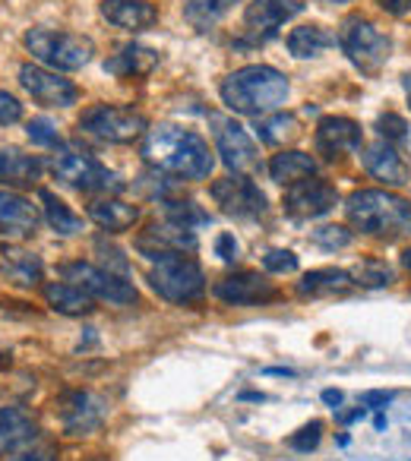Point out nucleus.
<instances>
[{
    "mask_svg": "<svg viewBox=\"0 0 411 461\" xmlns=\"http://www.w3.org/2000/svg\"><path fill=\"white\" fill-rule=\"evenodd\" d=\"M301 10H304L301 0H253L244 10V26L253 39L266 41V39H272L291 16L301 14Z\"/></svg>",
    "mask_w": 411,
    "mask_h": 461,
    "instance_id": "16",
    "label": "nucleus"
},
{
    "mask_svg": "<svg viewBox=\"0 0 411 461\" xmlns=\"http://www.w3.org/2000/svg\"><path fill=\"white\" fill-rule=\"evenodd\" d=\"M316 174V161L310 158L307 152H297V149H288V152L272 155L269 161V177L276 184H297L304 177H314Z\"/></svg>",
    "mask_w": 411,
    "mask_h": 461,
    "instance_id": "28",
    "label": "nucleus"
},
{
    "mask_svg": "<svg viewBox=\"0 0 411 461\" xmlns=\"http://www.w3.org/2000/svg\"><path fill=\"white\" fill-rule=\"evenodd\" d=\"M41 177V158L23 155L16 149L0 152V180L10 186H32Z\"/></svg>",
    "mask_w": 411,
    "mask_h": 461,
    "instance_id": "26",
    "label": "nucleus"
},
{
    "mask_svg": "<svg viewBox=\"0 0 411 461\" xmlns=\"http://www.w3.org/2000/svg\"><path fill=\"white\" fill-rule=\"evenodd\" d=\"M142 158L152 167H159V171L174 174V177H184V180H203L215 167L209 142L199 133H193V130L171 127V123L146 130Z\"/></svg>",
    "mask_w": 411,
    "mask_h": 461,
    "instance_id": "1",
    "label": "nucleus"
},
{
    "mask_svg": "<svg viewBox=\"0 0 411 461\" xmlns=\"http://www.w3.org/2000/svg\"><path fill=\"white\" fill-rule=\"evenodd\" d=\"M58 417L67 436H89L105 423L108 408H105L102 398L92 395V392L73 389L58 398Z\"/></svg>",
    "mask_w": 411,
    "mask_h": 461,
    "instance_id": "11",
    "label": "nucleus"
},
{
    "mask_svg": "<svg viewBox=\"0 0 411 461\" xmlns=\"http://www.w3.org/2000/svg\"><path fill=\"white\" fill-rule=\"evenodd\" d=\"M222 102L228 104L238 114H269L279 104H285L288 98V79L285 73L272 70V67L253 64V67H241L232 77L222 79Z\"/></svg>",
    "mask_w": 411,
    "mask_h": 461,
    "instance_id": "2",
    "label": "nucleus"
},
{
    "mask_svg": "<svg viewBox=\"0 0 411 461\" xmlns=\"http://www.w3.org/2000/svg\"><path fill=\"white\" fill-rule=\"evenodd\" d=\"M161 209H165V218L171 224H180V228H196V224H209V215L199 209L196 203H171V199H161Z\"/></svg>",
    "mask_w": 411,
    "mask_h": 461,
    "instance_id": "34",
    "label": "nucleus"
},
{
    "mask_svg": "<svg viewBox=\"0 0 411 461\" xmlns=\"http://www.w3.org/2000/svg\"><path fill=\"white\" fill-rule=\"evenodd\" d=\"M45 301H48V307L58 310V313H64V316H86V313L96 310L92 307V297L70 282L45 285Z\"/></svg>",
    "mask_w": 411,
    "mask_h": 461,
    "instance_id": "27",
    "label": "nucleus"
},
{
    "mask_svg": "<svg viewBox=\"0 0 411 461\" xmlns=\"http://www.w3.org/2000/svg\"><path fill=\"white\" fill-rule=\"evenodd\" d=\"M323 402H326L329 408H339V404H342V392L339 389H326V392H323Z\"/></svg>",
    "mask_w": 411,
    "mask_h": 461,
    "instance_id": "45",
    "label": "nucleus"
},
{
    "mask_svg": "<svg viewBox=\"0 0 411 461\" xmlns=\"http://www.w3.org/2000/svg\"><path fill=\"white\" fill-rule=\"evenodd\" d=\"M23 117V104L16 102L10 92L0 89V127H10V123H16Z\"/></svg>",
    "mask_w": 411,
    "mask_h": 461,
    "instance_id": "41",
    "label": "nucleus"
},
{
    "mask_svg": "<svg viewBox=\"0 0 411 461\" xmlns=\"http://www.w3.org/2000/svg\"><path fill=\"white\" fill-rule=\"evenodd\" d=\"M402 266L411 272V250H405V253H402Z\"/></svg>",
    "mask_w": 411,
    "mask_h": 461,
    "instance_id": "48",
    "label": "nucleus"
},
{
    "mask_svg": "<svg viewBox=\"0 0 411 461\" xmlns=\"http://www.w3.org/2000/svg\"><path fill=\"white\" fill-rule=\"evenodd\" d=\"M352 282L361 285V288H386V285H392V269L379 259H364L352 272Z\"/></svg>",
    "mask_w": 411,
    "mask_h": 461,
    "instance_id": "35",
    "label": "nucleus"
},
{
    "mask_svg": "<svg viewBox=\"0 0 411 461\" xmlns=\"http://www.w3.org/2000/svg\"><path fill=\"white\" fill-rule=\"evenodd\" d=\"M213 133H215V146H219V155L234 174L238 171H253L260 165L257 158V142L251 140L244 127L232 117H213Z\"/></svg>",
    "mask_w": 411,
    "mask_h": 461,
    "instance_id": "12",
    "label": "nucleus"
},
{
    "mask_svg": "<svg viewBox=\"0 0 411 461\" xmlns=\"http://www.w3.org/2000/svg\"><path fill=\"white\" fill-rule=\"evenodd\" d=\"M263 266L272 276H288V272L297 269V257L291 250H269L263 257Z\"/></svg>",
    "mask_w": 411,
    "mask_h": 461,
    "instance_id": "39",
    "label": "nucleus"
},
{
    "mask_svg": "<svg viewBox=\"0 0 411 461\" xmlns=\"http://www.w3.org/2000/svg\"><path fill=\"white\" fill-rule=\"evenodd\" d=\"M213 294L219 297L228 307H253V303H266L279 294L276 285L269 282L260 272H234V276H225L222 282H215Z\"/></svg>",
    "mask_w": 411,
    "mask_h": 461,
    "instance_id": "15",
    "label": "nucleus"
},
{
    "mask_svg": "<svg viewBox=\"0 0 411 461\" xmlns=\"http://www.w3.org/2000/svg\"><path fill=\"white\" fill-rule=\"evenodd\" d=\"M79 130L105 142H133L146 133V117L114 104H92L79 114Z\"/></svg>",
    "mask_w": 411,
    "mask_h": 461,
    "instance_id": "7",
    "label": "nucleus"
},
{
    "mask_svg": "<svg viewBox=\"0 0 411 461\" xmlns=\"http://www.w3.org/2000/svg\"><path fill=\"white\" fill-rule=\"evenodd\" d=\"M345 215L373 238H398L411 230V203L386 190H354L345 203Z\"/></svg>",
    "mask_w": 411,
    "mask_h": 461,
    "instance_id": "3",
    "label": "nucleus"
},
{
    "mask_svg": "<svg viewBox=\"0 0 411 461\" xmlns=\"http://www.w3.org/2000/svg\"><path fill=\"white\" fill-rule=\"evenodd\" d=\"M314 240L320 247H326V250H342V247L352 244L354 234L348 228H342V224H326V228L314 230Z\"/></svg>",
    "mask_w": 411,
    "mask_h": 461,
    "instance_id": "37",
    "label": "nucleus"
},
{
    "mask_svg": "<svg viewBox=\"0 0 411 461\" xmlns=\"http://www.w3.org/2000/svg\"><path fill=\"white\" fill-rule=\"evenodd\" d=\"M89 461H111V458H105V455H92Z\"/></svg>",
    "mask_w": 411,
    "mask_h": 461,
    "instance_id": "51",
    "label": "nucleus"
},
{
    "mask_svg": "<svg viewBox=\"0 0 411 461\" xmlns=\"http://www.w3.org/2000/svg\"><path fill=\"white\" fill-rule=\"evenodd\" d=\"M159 67V54L152 48H142V45H127L121 48L117 54H111L105 60V73L111 77H121V79H130V77H149V73Z\"/></svg>",
    "mask_w": 411,
    "mask_h": 461,
    "instance_id": "23",
    "label": "nucleus"
},
{
    "mask_svg": "<svg viewBox=\"0 0 411 461\" xmlns=\"http://www.w3.org/2000/svg\"><path fill=\"white\" fill-rule=\"evenodd\" d=\"M373 427H377V429H386V417H383V414H379V417H377V420H373Z\"/></svg>",
    "mask_w": 411,
    "mask_h": 461,
    "instance_id": "49",
    "label": "nucleus"
},
{
    "mask_svg": "<svg viewBox=\"0 0 411 461\" xmlns=\"http://www.w3.org/2000/svg\"><path fill=\"white\" fill-rule=\"evenodd\" d=\"M377 4L386 10V14H392V16H405V14H411V0H377Z\"/></svg>",
    "mask_w": 411,
    "mask_h": 461,
    "instance_id": "43",
    "label": "nucleus"
},
{
    "mask_svg": "<svg viewBox=\"0 0 411 461\" xmlns=\"http://www.w3.org/2000/svg\"><path fill=\"white\" fill-rule=\"evenodd\" d=\"M352 272L342 269H316L297 282V294L304 297H333V294H345L352 288Z\"/></svg>",
    "mask_w": 411,
    "mask_h": 461,
    "instance_id": "29",
    "label": "nucleus"
},
{
    "mask_svg": "<svg viewBox=\"0 0 411 461\" xmlns=\"http://www.w3.org/2000/svg\"><path fill=\"white\" fill-rule=\"evenodd\" d=\"M0 276L16 288H35L45 276V266L35 253L20 247H0Z\"/></svg>",
    "mask_w": 411,
    "mask_h": 461,
    "instance_id": "22",
    "label": "nucleus"
},
{
    "mask_svg": "<svg viewBox=\"0 0 411 461\" xmlns=\"http://www.w3.org/2000/svg\"><path fill=\"white\" fill-rule=\"evenodd\" d=\"M234 4H238V0H184V20L190 23L193 29L206 32V29H213Z\"/></svg>",
    "mask_w": 411,
    "mask_h": 461,
    "instance_id": "31",
    "label": "nucleus"
},
{
    "mask_svg": "<svg viewBox=\"0 0 411 461\" xmlns=\"http://www.w3.org/2000/svg\"><path fill=\"white\" fill-rule=\"evenodd\" d=\"M335 45V35L329 32L326 26H316V23H310V26H297L295 32L288 35V51L291 58H320L326 48Z\"/></svg>",
    "mask_w": 411,
    "mask_h": 461,
    "instance_id": "30",
    "label": "nucleus"
},
{
    "mask_svg": "<svg viewBox=\"0 0 411 461\" xmlns=\"http://www.w3.org/2000/svg\"><path fill=\"white\" fill-rule=\"evenodd\" d=\"M238 240H234V234H219L215 238V257L222 259V263H234L238 259Z\"/></svg>",
    "mask_w": 411,
    "mask_h": 461,
    "instance_id": "42",
    "label": "nucleus"
},
{
    "mask_svg": "<svg viewBox=\"0 0 411 461\" xmlns=\"http://www.w3.org/2000/svg\"><path fill=\"white\" fill-rule=\"evenodd\" d=\"M10 461H54V458H48V455H35V452H26V455H16V458H10Z\"/></svg>",
    "mask_w": 411,
    "mask_h": 461,
    "instance_id": "46",
    "label": "nucleus"
},
{
    "mask_svg": "<svg viewBox=\"0 0 411 461\" xmlns=\"http://www.w3.org/2000/svg\"><path fill=\"white\" fill-rule=\"evenodd\" d=\"M402 89H405V95H408V104H411V73H405V77H402Z\"/></svg>",
    "mask_w": 411,
    "mask_h": 461,
    "instance_id": "47",
    "label": "nucleus"
},
{
    "mask_svg": "<svg viewBox=\"0 0 411 461\" xmlns=\"http://www.w3.org/2000/svg\"><path fill=\"white\" fill-rule=\"evenodd\" d=\"M39 230V212L26 196L0 190V238H32Z\"/></svg>",
    "mask_w": 411,
    "mask_h": 461,
    "instance_id": "18",
    "label": "nucleus"
},
{
    "mask_svg": "<svg viewBox=\"0 0 411 461\" xmlns=\"http://www.w3.org/2000/svg\"><path fill=\"white\" fill-rule=\"evenodd\" d=\"M361 149V127L348 117H323L316 123V152L326 158H339Z\"/></svg>",
    "mask_w": 411,
    "mask_h": 461,
    "instance_id": "19",
    "label": "nucleus"
},
{
    "mask_svg": "<svg viewBox=\"0 0 411 461\" xmlns=\"http://www.w3.org/2000/svg\"><path fill=\"white\" fill-rule=\"evenodd\" d=\"M389 392H367L364 395V404H389Z\"/></svg>",
    "mask_w": 411,
    "mask_h": 461,
    "instance_id": "44",
    "label": "nucleus"
},
{
    "mask_svg": "<svg viewBox=\"0 0 411 461\" xmlns=\"http://www.w3.org/2000/svg\"><path fill=\"white\" fill-rule=\"evenodd\" d=\"M377 130L386 142H405L408 140V121L398 117V114H383L377 121Z\"/></svg>",
    "mask_w": 411,
    "mask_h": 461,
    "instance_id": "38",
    "label": "nucleus"
},
{
    "mask_svg": "<svg viewBox=\"0 0 411 461\" xmlns=\"http://www.w3.org/2000/svg\"><path fill=\"white\" fill-rule=\"evenodd\" d=\"M320 4H326V7H339V4H348V0H320Z\"/></svg>",
    "mask_w": 411,
    "mask_h": 461,
    "instance_id": "50",
    "label": "nucleus"
},
{
    "mask_svg": "<svg viewBox=\"0 0 411 461\" xmlns=\"http://www.w3.org/2000/svg\"><path fill=\"white\" fill-rule=\"evenodd\" d=\"M209 193H213L215 205L232 218H260L266 212V193L251 177H241V174L215 180Z\"/></svg>",
    "mask_w": 411,
    "mask_h": 461,
    "instance_id": "10",
    "label": "nucleus"
},
{
    "mask_svg": "<svg viewBox=\"0 0 411 461\" xmlns=\"http://www.w3.org/2000/svg\"><path fill=\"white\" fill-rule=\"evenodd\" d=\"M26 133H29V140H32L35 146H48V149L64 146V140H60L58 127H54V123L48 121V117H35V121H29Z\"/></svg>",
    "mask_w": 411,
    "mask_h": 461,
    "instance_id": "36",
    "label": "nucleus"
},
{
    "mask_svg": "<svg viewBox=\"0 0 411 461\" xmlns=\"http://www.w3.org/2000/svg\"><path fill=\"white\" fill-rule=\"evenodd\" d=\"M335 203H339V190L316 177H304L285 190V212H291L295 218H320L333 212Z\"/></svg>",
    "mask_w": 411,
    "mask_h": 461,
    "instance_id": "14",
    "label": "nucleus"
},
{
    "mask_svg": "<svg viewBox=\"0 0 411 461\" xmlns=\"http://www.w3.org/2000/svg\"><path fill=\"white\" fill-rule=\"evenodd\" d=\"M20 83L35 102L48 104V108H70L79 98V89L70 79L58 77V73H51V70H41V67H32V64L20 67Z\"/></svg>",
    "mask_w": 411,
    "mask_h": 461,
    "instance_id": "13",
    "label": "nucleus"
},
{
    "mask_svg": "<svg viewBox=\"0 0 411 461\" xmlns=\"http://www.w3.org/2000/svg\"><path fill=\"white\" fill-rule=\"evenodd\" d=\"M23 41L35 60L54 67V70H79L96 54V45L86 35L54 32V29H29Z\"/></svg>",
    "mask_w": 411,
    "mask_h": 461,
    "instance_id": "5",
    "label": "nucleus"
},
{
    "mask_svg": "<svg viewBox=\"0 0 411 461\" xmlns=\"http://www.w3.org/2000/svg\"><path fill=\"white\" fill-rule=\"evenodd\" d=\"M136 250L146 253L149 259H161L168 253H184L196 250V234L190 228H180V224H152L149 230H142L136 238Z\"/></svg>",
    "mask_w": 411,
    "mask_h": 461,
    "instance_id": "17",
    "label": "nucleus"
},
{
    "mask_svg": "<svg viewBox=\"0 0 411 461\" xmlns=\"http://www.w3.org/2000/svg\"><path fill=\"white\" fill-rule=\"evenodd\" d=\"M39 196H41V205H45L48 224H51L58 234L70 238V234H79V230H83V218L73 215V212L67 209V203H60V199L54 196L51 190H39Z\"/></svg>",
    "mask_w": 411,
    "mask_h": 461,
    "instance_id": "32",
    "label": "nucleus"
},
{
    "mask_svg": "<svg viewBox=\"0 0 411 461\" xmlns=\"http://www.w3.org/2000/svg\"><path fill=\"white\" fill-rule=\"evenodd\" d=\"M60 276L70 285H77V288H83L92 301H108L114 307H127V303H136V297H140L130 282H123L114 272L96 269L92 263H67L60 266Z\"/></svg>",
    "mask_w": 411,
    "mask_h": 461,
    "instance_id": "9",
    "label": "nucleus"
},
{
    "mask_svg": "<svg viewBox=\"0 0 411 461\" xmlns=\"http://www.w3.org/2000/svg\"><path fill=\"white\" fill-rule=\"evenodd\" d=\"M364 167L370 177L383 180V184H392V186H402L408 184L411 177V167L402 155L392 149V142L379 140V142H370L364 149Z\"/></svg>",
    "mask_w": 411,
    "mask_h": 461,
    "instance_id": "20",
    "label": "nucleus"
},
{
    "mask_svg": "<svg viewBox=\"0 0 411 461\" xmlns=\"http://www.w3.org/2000/svg\"><path fill=\"white\" fill-rule=\"evenodd\" d=\"M89 218L96 224H102L105 230L117 234V230H127L140 221V209L130 203H121V199H96L89 205Z\"/></svg>",
    "mask_w": 411,
    "mask_h": 461,
    "instance_id": "25",
    "label": "nucleus"
},
{
    "mask_svg": "<svg viewBox=\"0 0 411 461\" xmlns=\"http://www.w3.org/2000/svg\"><path fill=\"white\" fill-rule=\"evenodd\" d=\"M149 285L168 303H199L206 297V276L190 257L168 253L149 269Z\"/></svg>",
    "mask_w": 411,
    "mask_h": 461,
    "instance_id": "4",
    "label": "nucleus"
},
{
    "mask_svg": "<svg viewBox=\"0 0 411 461\" xmlns=\"http://www.w3.org/2000/svg\"><path fill=\"white\" fill-rule=\"evenodd\" d=\"M102 16L111 26L127 29V32H142L159 23V10L149 0H105Z\"/></svg>",
    "mask_w": 411,
    "mask_h": 461,
    "instance_id": "21",
    "label": "nucleus"
},
{
    "mask_svg": "<svg viewBox=\"0 0 411 461\" xmlns=\"http://www.w3.org/2000/svg\"><path fill=\"white\" fill-rule=\"evenodd\" d=\"M257 133L266 146H282V142L295 140L301 133L297 127V117L295 114H276V117H266V121L257 123Z\"/></svg>",
    "mask_w": 411,
    "mask_h": 461,
    "instance_id": "33",
    "label": "nucleus"
},
{
    "mask_svg": "<svg viewBox=\"0 0 411 461\" xmlns=\"http://www.w3.org/2000/svg\"><path fill=\"white\" fill-rule=\"evenodd\" d=\"M323 436V423L320 420H310L307 427H301L295 436H291V448H297V452H310V448H316V442H320Z\"/></svg>",
    "mask_w": 411,
    "mask_h": 461,
    "instance_id": "40",
    "label": "nucleus"
},
{
    "mask_svg": "<svg viewBox=\"0 0 411 461\" xmlns=\"http://www.w3.org/2000/svg\"><path fill=\"white\" fill-rule=\"evenodd\" d=\"M339 41H342V48H345L348 60H352L361 73H377L379 67L389 60V51H392V41L386 39L373 23L361 20V16H354V20H348L345 26H342Z\"/></svg>",
    "mask_w": 411,
    "mask_h": 461,
    "instance_id": "6",
    "label": "nucleus"
},
{
    "mask_svg": "<svg viewBox=\"0 0 411 461\" xmlns=\"http://www.w3.org/2000/svg\"><path fill=\"white\" fill-rule=\"evenodd\" d=\"M39 436L35 420L23 408H0V455L16 452Z\"/></svg>",
    "mask_w": 411,
    "mask_h": 461,
    "instance_id": "24",
    "label": "nucleus"
},
{
    "mask_svg": "<svg viewBox=\"0 0 411 461\" xmlns=\"http://www.w3.org/2000/svg\"><path fill=\"white\" fill-rule=\"evenodd\" d=\"M51 171L60 184L73 186L79 193H114L121 190V180L114 171H108L105 165H98L96 158L79 152H60L51 161Z\"/></svg>",
    "mask_w": 411,
    "mask_h": 461,
    "instance_id": "8",
    "label": "nucleus"
}]
</instances>
